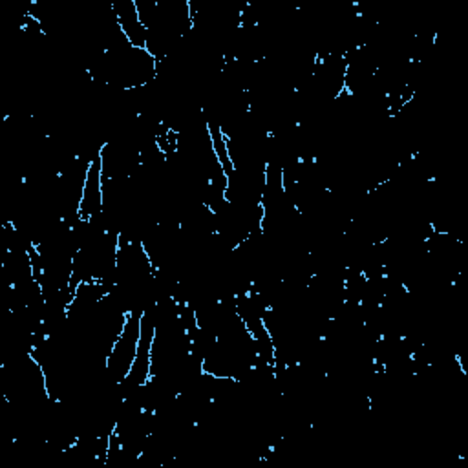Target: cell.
<instances>
[{"label":"cell","instance_id":"1","mask_svg":"<svg viewBox=\"0 0 468 468\" xmlns=\"http://www.w3.org/2000/svg\"><path fill=\"white\" fill-rule=\"evenodd\" d=\"M144 311V309H143ZM143 311L135 313L133 309L128 311L126 322L119 336L115 338L110 353L106 355L104 366L113 380L122 382L135 360L139 340H141V314Z\"/></svg>","mask_w":468,"mask_h":468}]
</instances>
